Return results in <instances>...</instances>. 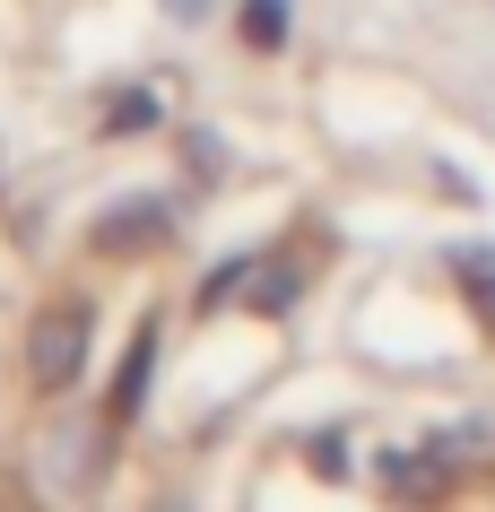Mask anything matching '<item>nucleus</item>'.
<instances>
[{"mask_svg": "<svg viewBox=\"0 0 495 512\" xmlns=\"http://www.w3.org/2000/svg\"><path fill=\"white\" fill-rule=\"evenodd\" d=\"M244 35H252V44H287V0H252Z\"/></svg>", "mask_w": 495, "mask_h": 512, "instance_id": "f257e3e1", "label": "nucleus"}]
</instances>
